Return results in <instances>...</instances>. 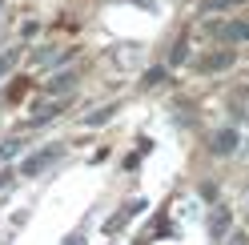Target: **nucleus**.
<instances>
[{"instance_id":"7ed1b4c3","label":"nucleus","mask_w":249,"mask_h":245,"mask_svg":"<svg viewBox=\"0 0 249 245\" xmlns=\"http://www.w3.org/2000/svg\"><path fill=\"white\" fill-rule=\"evenodd\" d=\"M237 145H241L237 129H217V133L209 137V153H213V157H233V153H237Z\"/></svg>"},{"instance_id":"2eb2a0df","label":"nucleus","mask_w":249,"mask_h":245,"mask_svg":"<svg viewBox=\"0 0 249 245\" xmlns=\"http://www.w3.org/2000/svg\"><path fill=\"white\" fill-rule=\"evenodd\" d=\"M0 8H4V0H0Z\"/></svg>"},{"instance_id":"9d476101","label":"nucleus","mask_w":249,"mask_h":245,"mask_svg":"<svg viewBox=\"0 0 249 245\" xmlns=\"http://www.w3.org/2000/svg\"><path fill=\"white\" fill-rule=\"evenodd\" d=\"M17 65H20V49L12 44V49H4V52H0V81H4V76L17 69Z\"/></svg>"},{"instance_id":"39448f33","label":"nucleus","mask_w":249,"mask_h":245,"mask_svg":"<svg viewBox=\"0 0 249 245\" xmlns=\"http://www.w3.org/2000/svg\"><path fill=\"white\" fill-rule=\"evenodd\" d=\"M76 81H81V76H76L72 69H65V72H53V81L44 85V88H49V97H69L72 88H76Z\"/></svg>"},{"instance_id":"1a4fd4ad","label":"nucleus","mask_w":249,"mask_h":245,"mask_svg":"<svg viewBox=\"0 0 249 245\" xmlns=\"http://www.w3.org/2000/svg\"><path fill=\"white\" fill-rule=\"evenodd\" d=\"M20 153H24V141H20V137H4V141H0V165L17 161Z\"/></svg>"},{"instance_id":"f8f14e48","label":"nucleus","mask_w":249,"mask_h":245,"mask_svg":"<svg viewBox=\"0 0 249 245\" xmlns=\"http://www.w3.org/2000/svg\"><path fill=\"white\" fill-rule=\"evenodd\" d=\"M60 56H69V49H53V52H36V60H40V65H56Z\"/></svg>"},{"instance_id":"423d86ee","label":"nucleus","mask_w":249,"mask_h":245,"mask_svg":"<svg viewBox=\"0 0 249 245\" xmlns=\"http://www.w3.org/2000/svg\"><path fill=\"white\" fill-rule=\"evenodd\" d=\"M229 65H233V52H229V49H221V52H205V56L197 60L201 72H225Z\"/></svg>"},{"instance_id":"f257e3e1","label":"nucleus","mask_w":249,"mask_h":245,"mask_svg":"<svg viewBox=\"0 0 249 245\" xmlns=\"http://www.w3.org/2000/svg\"><path fill=\"white\" fill-rule=\"evenodd\" d=\"M60 157H65V145L53 141V145H44V149H36V153H28V157H20V173H17V177H40L44 169H53Z\"/></svg>"},{"instance_id":"6e6552de","label":"nucleus","mask_w":249,"mask_h":245,"mask_svg":"<svg viewBox=\"0 0 249 245\" xmlns=\"http://www.w3.org/2000/svg\"><path fill=\"white\" fill-rule=\"evenodd\" d=\"M60 109H65V97H53V101H40L36 109H33V125H44L49 117H56Z\"/></svg>"},{"instance_id":"4468645a","label":"nucleus","mask_w":249,"mask_h":245,"mask_svg":"<svg viewBox=\"0 0 249 245\" xmlns=\"http://www.w3.org/2000/svg\"><path fill=\"white\" fill-rule=\"evenodd\" d=\"M245 121H249V105H245Z\"/></svg>"},{"instance_id":"ddd939ff","label":"nucleus","mask_w":249,"mask_h":245,"mask_svg":"<svg viewBox=\"0 0 249 245\" xmlns=\"http://www.w3.org/2000/svg\"><path fill=\"white\" fill-rule=\"evenodd\" d=\"M225 245H249V233L245 229H233V233L225 237Z\"/></svg>"},{"instance_id":"0eeeda50","label":"nucleus","mask_w":249,"mask_h":245,"mask_svg":"<svg viewBox=\"0 0 249 245\" xmlns=\"http://www.w3.org/2000/svg\"><path fill=\"white\" fill-rule=\"evenodd\" d=\"M117 113H121V105H101V109H97V113H89L81 125H85V129H101V125H108Z\"/></svg>"},{"instance_id":"20e7f679","label":"nucleus","mask_w":249,"mask_h":245,"mask_svg":"<svg viewBox=\"0 0 249 245\" xmlns=\"http://www.w3.org/2000/svg\"><path fill=\"white\" fill-rule=\"evenodd\" d=\"M233 213H229V205H213V213H209V237L213 241H221V237H229L233 233Z\"/></svg>"},{"instance_id":"9b49d317","label":"nucleus","mask_w":249,"mask_h":245,"mask_svg":"<svg viewBox=\"0 0 249 245\" xmlns=\"http://www.w3.org/2000/svg\"><path fill=\"white\" fill-rule=\"evenodd\" d=\"M233 4H241V0H201V12H225Z\"/></svg>"},{"instance_id":"f03ea898","label":"nucleus","mask_w":249,"mask_h":245,"mask_svg":"<svg viewBox=\"0 0 249 245\" xmlns=\"http://www.w3.org/2000/svg\"><path fill=\"white\" fill-rule=\"evenodd\" d=\"M209 33L221 44H241V40H249V20L233 17V20H221V24H209Z\"/></svg>"}]
</instances>
